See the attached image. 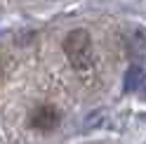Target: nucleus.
<instances>
[{"label": "nucleus", "instance_id": "f03ea898", "mask_svg": "<svg viewBox=\"0 0 146 144\" xmlns=\"http://www.w3.org/2000/svg\"><path fill=\"white\" fill-rule=\"evenodd\" d=\"M29 123H31V128L38 130V132H52L59 125V111L54 109V106H45V104L35 106Z\"/></svg>", "mask_w": 146, "mask_h": 144}, {"label": "nucleus", "instance_id": "f257e3e1", "mask_svg": "<svg viewBox=\"0 0 146 144\" xmlns=\"http://www.w3.org/2000/svg\"><path fill=\"white\" fill-rule=\"evenodd\" d=\"M64 50H66V55L71 59V64L85 71L90 69V64H92V45H90V35L87 31H73L66 40H64Z\"/></svg>", "mask_w": 146, "mask_h": 144}]
</instances>
